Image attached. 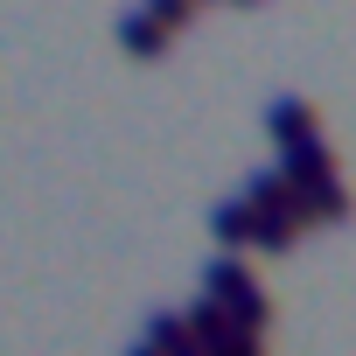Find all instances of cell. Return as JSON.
<instances>
[{"instance_id": "1", "label": "cell", "mask_w": 356, "mask_h": 356, "mask_svg": "<svg viewBox=\"0 0 356 356\" xmlns=\"http://www.w3.org/2000/svg\"><path fill=\"white\" fill-rule=\"evenodd\" d=\"M280 182L286 189H314V182H335V147L321 140V133H307V140H293V147H280Z\"/></svg>"}, {"instance_id": "2", "label": "cell", "mask_w": 356, "mask_h": 356, "mask_svg": "<svg viewBox=\"0 0 356 356\" xmlns=\"http://www.w3.org/2000/svg\"><path fill=\"white\" fill-rule=\"evenodd\" d=\"M293 224L307 231V224H349L356 217V196L342 189V182H314V189H293Z\"/></svg>"}, {"instance_id": "3", "label": "cell", "mask_w": 356, "mask_h": 356, "mask_svg": "<svg viewBox=\"0 0 356 356\" xmlns=\"http://www.w3.org/2000/svg\"><path fill=\"white\" fill-rule=\"evenodd\" d=\"M266 133H273V147H293V140H307V133H321V112L307 105V98H273L266 105Z\"/></svg>"}, {"instance_id": "4", "label": "cell", "mask_w": 356, "mask_h": 356, "mask_svg": "<svg viewBox=\"0 0 356 356\" xmlns=\"http://www.w3.org/2000/svg\"><path fill=\"white\" fill-rule=\"evenodd\" d=\"M224 321H231V335H252V342H266V328H273V293L252 280V286H238L231 300H224Z\"/></svg>"}, {"instance_id": "5", "label": "cell", "mask_w": 356, "mask_h": 356, "mask_svg": "<svg viewBox=\"0 0 356 356\" xmlns=\"http://www.w3.org/2000/svg\"><path fill=\"white\" fill-rule=\"evenodd\" d=\"M293 238H300L293 210H266V217H252V231H245V252H293Z\"/></svg>"}, {"instance_id": "6", "label": "cell", "mask_w": 356, "mask_h": 356, "mask_svg": "<svg viewBox=\"0 0 356 356\" xmlns=\"http://www.w3.org/2000/svg\"><path fill=\"white\" fill-rule=\"evenodd\" d=\"M238 286H252V266H245L238 252H217V259H203V300H231Z\"/></svg>"}, {"instance_id": "7", "label": "cell", "mask_w": 356, "mask_h": 356, "mask_svg": "<svg viewBox=\"0 0 356 356\" xmlns=\"http://www.w3.org/2000/svg\"><path fill=\"white\" fill-rule=\"evenodd\" d=\"M210 231H217V245H224V252H238V259H245V231H252V210H245L238 196H224V203H210Z\"/></svg>"}, {"instance_id": "8", "label": "cell", "mask_w": 356, "mask_h": 356, "mask_svg": "<svg viewBox=\"0 0 356 356\" xmlns=\"http://www.w3.org/2000/svg\"><path fill=\"white\" fill-rule=\"evenodd\" d=\"M168 42H175V35H168V29H154V22H147L140 8H133V15L119 22V49H126V56H161Z\"/></svg>"}, {"instance_id": "9", "label": "cell", "mask_w": 356, "mask_h": 356, "mask_svg": "<svg viewBox=\"0 0 356 356\" xmlns=\"http://www.w3.org/2000/svg\"><path fill=\"white\" fill-rule=\"evenodd\" d=\"M140 342H147L154 356H168L175 342H182V307H154V314H147V335H140Z\"/></svg>"}, {"instance_id": "10", "label": "cell", "mask_w": 356, "mask_h": 356, "mask_svg": "<svg viewBox=\"0 0 356 356\" xmlns=\"http://www.w3.org/2000/svg\"><path fill=\"white\" fill-rule=\"evenodd\" d=\"M140 15H147L154 29H168V35H175V29H189V22H196V8H189V0H140Z\"/></svg>"}, {"instance_id": "11", "label": "cell", "mask_w": 356, "mask_h": 356, "mask_svg": "<svg viewBox=\"0 0 356 356\" xmlns=\"http://www.w3.org/2000/svg\"><path fill=\"white\" fill-rule=\"evenodd\" d=\"M210 356H266V342H252V335H224Z\"/></svg>"}, {"instance_id": "12", "label": "cell", "mask_w": 356, "mask_h": 356, "mask_svg": "<svg viewBox=\"0 0 356 356\" xmlns=\"http://www.w3.org/2000/svg\"><path fill=\"white\" fill-rule=\"evenodd\" d=\"M168 356H210V349H203V342H196V335H189V328H182V342H175V349H168Z\"/></svg>"}, {"instance_id": "13", "label": "cell", "mask_w": 356, "mask_h": 356, "mask_svg": "<svg viewBox=\"0 0 356 356\" xmlns=\"http://www.w3.org/2000/svg\"><path fill=\"white\" fill-rule=\"evenodd\" d=\"M133 356H154V349H147V342H140V349H133Z\"/></svg>"}, {"instance_id": "14", "label": "cell", "mask_w": 356, "mask_h": 356, "mask_svg": "<svg viewBox=\"0 0 356 356\" xmlns=\"http://www.w3.org/2000/svg\"><path fill=\"white\" fill-rule=\"evenodd\" d=\"M189 8H203V0H189Z\"/></svg>"}, {"instance_id": "15", "label": "cell", "mask_w": 356, "mask_h": 356, "mask_svg": "<svg viewBox=\"0 0 356 356\" xmlns=\"http://www.w3.org/2000/svg\"><path fill=\"white\" fill-rule=\"evenodd\" d=\"M238 8H252V0H238Z\"/></svg>"}]
</instances>
